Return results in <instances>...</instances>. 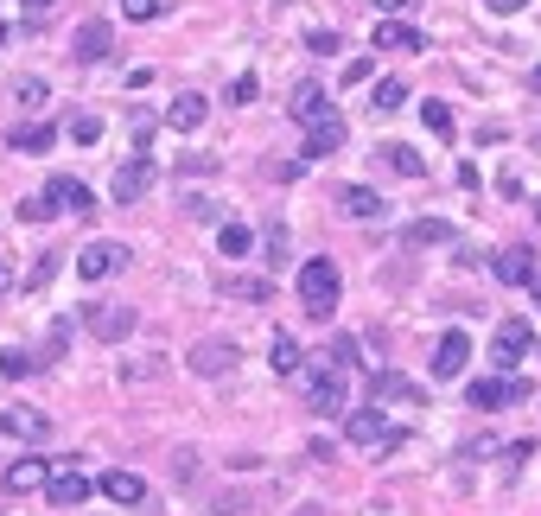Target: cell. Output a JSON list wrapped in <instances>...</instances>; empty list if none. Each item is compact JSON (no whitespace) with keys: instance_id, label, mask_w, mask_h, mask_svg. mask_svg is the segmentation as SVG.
I'll use <instances>...</instances> for the list:
<instances>
[{"instance_id":"obj_1","label":"cell","mask_w":541,"mask_h":516,"mask_svg":"<svg viewBox=\"0 0 541 516\" xmlns=\"http://www.w3.org/2000/svg\"><path fill=\"white\" fill-rule=\"evenodd\" d=\"M300 300H306L312 319L338 313V262H331V255H312V262L300 268Z\"/></svg>"},{"instance_id":"obj_2","label":"cell","mask_w":541,"mask_h":516,"mask_svg":"<svg viewBox=\"0 0 541 516\" xmlns=\"http://www.w3.org/2000/svg\"><path fill=\"white\" fill-rule=\"evenodd\" d=\"M153 179H160V160L141 147V153H128L115 172H109V204H141L153 192Z\"/></svg>"},{"instance_id":"obj_3","label":"cell","mask_w":541,"mask_h":516,"mask_svg":"<svg viewBox=\"0 0 541 516\" xmlns=\"http://www.w3.org/2000/svg\"><path fill=\"white\" fill-rule=\"evenodd\" d=\"M344 440L376 446V453H401V446H408V427H389L376 408H357V415H344Z\"/></svg>"},{"instance_id":"obj_4","label":"cell","mask_w":541,"mask_h":516,"mask_svg":"<svg viewBox=\"0 0 541 516\" xmlns=\"http://www.w3.org/2000/svg\"><path fill=\"white\" fill-rule=\"evenodd\" d=\"M306 408H312L319 421H338V415H344V364L312 370V383H306Z\"/></svg>"},{"instance_id":"obj_5","label":"cell","mask_w":541,"mask_h":516,"mask_svg":"<svg viewBox=\"0 0 541 516\" xmlns=\"http://www.w3.org/2000/svg\"><path fill=\"white\" fill-rule=\"evenodd\" d=\"M83 325H90V338L121 344L134 325H141V313H134V306H102V300H90V306H83Z\"/></svg>"},{"instance_id":"obj_6","label":"cell","mask_w":541,"mask_h":516,"mask_svg":"<svg viewBox=\"0 0 541 516\" xmlns=\"http://www.w3.org/2000/svg\"><path fill=\"white\" fill-rule=\"evenodd\" d=\"M191 370H198L204 383H211V376H230L236 370V344L230 338H198L191 344Z\"/></svg>"},{"instance_id":"obj_7","label":"cell","mask_w":541,"mask_h":516,"mask_svg":"<svg viewBox=\"0 0 541 516\" xmlns=\"http://www.w3.org/2000/svg\"><path fill=\"white\" fill-rule=\"evenodd\" d=\"M45 204H51V211H71V217H90L96 211V192L83 179H64V172H58V179L45 185Z\"/></svg>"},{"instance_id":"obj_8","label":"cell","mask_w":541,"mask_h":516,"mask_svg":"<svg viewBox=\"0 0 541 516\" xmlns=\"http://www.w3.org/2000/svg\"><path fill=\"white\" fill-rule=\"evenodd\" d=\"M491 274H497L503 287H529V281H535V249H529V243L497 249V255H491Z\"/></svg>"},{"instance_id":"obj_9","label":"cell","mask_w":541,"mask_h":516,"mask_svg":"<svg viewBox=\"0 0 541 516\" xmlns=\"http://www.w3.org/2000/svg\"><path fill=\"white\" fill-rule=\"evenodd\" d=\"M529 344H535L529 325H522V319H503V325H497V344H491V364H497V370H516V357L529 351Z\"/></svg>"},{"instance_id":"obj_10","label":"cell","mask_w":541,"mask_h":516,"mask_svg":"<svg viewBox=\"0 0 541 516\" xmlns=\"http://www.w3.org/2000/svg\"><path fill=\"white\" fill-rule=\"evenodd\" d=\"M45 478H51V459H13V466L0 472V491L26 497V491H45Z\"/></svg>"},{"instance_id":"obj_11","label":"cell","mask_w":541,"mask_h":516,"mask_svg":"<svg viewBox=\"0 0 541 516\" xmlns=\"http://www.w3.org/2000/svg\"><path fill=\"white\" fill-rule=\"evenodd\" d=\"M344 147V122H338V115H319V122H306V166L312 160H331V153H338Z\"/></svg>"},{"instance_id":"obj_12","label":"cell","mask_w":541,"mask_h":516,"mask_svg":"<svg viewBox=\"0 0 541 516\" xmlns=\"http://www.w3.org/2000/svg\"><path fill=\"white\" fill-rule=\"evenodd\" d=\"M121 268H128V249H121V243H90V249L77 255L83 281H102V274H121Z\"/></svg>"},{"instance_id":"obj_13","label":"cell","mask_w":541,"mask_h":516,"mask_svg":"<svg viewBox=\"0 0 541 516\" xmlns=\"http://www.w3.org/2000/svg\"><path fill=\"white\" fill-rule=\"evenodd\" d=\"M465 357H471V338H465V332H446V338H440V351H433V376H440V383L465 376Z\"/></svg>"},{"instance_id":"obj_14","label":"cell","mask_w":541,"mask_h":516,"mask_svg":"<svg viewBox=\"0 0 541 516\" xmlns=\"http://www.w3.org/2000/svg\"><path fill=\"white\" fill-rule=\"evenodd\" d=\"M401 243H408V249H440V243H459V230H452L446 217H421V223L401 230Z\"/></svg>"},{"instance_id":"obj_15","label":"cell","mask_w":541,"mask_h":516,"mask_svg":"<svg viewBox=\"0 0 541 516\" xmlns=\"http://www.w3.org/2000/svg\"><path fill=\"white\" fill-rule=\"evenodd\" d=\"M109 51H115L109 20H83V26H77V64H102Z\"/></svg>"},{"instance_id":"obj_16","label":"cell","mask_w":541,"mask_h":516,"mask_svg":"<svg viewBox=\"0 0 541 516\" xmlns=\"http://www.w3.org/2000/svg\"><path fill=\"white\" fill-rule=\"evenodd\" d=\"M45 491H51V504H64V510H77V504H83V497H90V478H83V472H71V466H64V472H51V478H45Z\"/></svg>"},{"instance_id":"obj_17","label":"cell","mask_w":541,"mask_h":516,"mask_svg":"<svg viewBox=\"0 0 541 516\" xmlns=\"http://www.w3.org/2000/svg\"><path fill=\"white\" fill-rule=\"evenodd\" d=\"M287 115H293V122H319V115H331V96L319 90V83H300V90H293V102H287Z\"/></svg>"},{"instance_id":"obj_18","label":"cell","mask_w":541,"mask_h":516,"mask_svg":"<svg viewBox=\"0 0 541 516\" xmlns=\"http://www.w3.org/2000/svg\"><path fill=\"white\" fill-rule=\"evenodd\" d=\"M370 45H376V51H427V39H421L414 26H401V20H382Z\"/></svg>"},{"instance_id":"obj_19","label":"cell","mask_w":541,"mask_h":516,"mask_svg":"<svg viewBox=\"0 0 541 516\" xmlns=\"http://www.w3.org/2000/svg\"><path fill=\"white\" fill-rule=\"evenodd\" d=\"M338 204H344V217H363V223H376L382 211H389V204H382V198L370 192V185H344Z\"/></svg>"},{"instance_id":"obj_20","label":"cell","mask_w":541,"mask_h":516,"mask_svg":"<svg viewBox=\"0 0 541 516\" xmlns=\"http://www.w3.org/2000/svg\"><path fill=\"white\" fill-rule=\"evenodd\" d=\"M0 421H7V434H20V440H45V434H51V415H45V408H7Z\"/></svg>"},{"instance_id":"obj_21","label":"cell","mask_w":541,"mask_h":516,"mask_svg":"<svg viewBox=\"0 0 541 516\" xmlns=\"http://www.w3.org/2000/svg\"><path fill=\"white\" fill-rule=\"evenodd\" d=\"M96 491L109 497V504H141V497H147V485H141L134 472H102V485H96Z\"/></svg>"},{"instance_id":"obj_22","label":"cell","mask_w":541,"mask_h":516,"mask_svg":"<svg viewBox=\"0 0 541 516\" xmlns=\"http://www.w3.org/2000/svg\"><path fill=\"white\" fill-rule=\"evenodd\" d=\"M204 109H211V102H204L198 90H185V96H179V102H172V109H166V122L179 128V134H191V128H204Z\"/></svg>"},{"instance_id":"obj_23","label":"cell","mask_w":541,"mask_h":516,"mask_svg":"<svg viewBox=\"0 0 541 516\" xmlns=\"http://www.w3.org/2000/svg\"><path fill=\"white\" fill-rule=\"evenodd\" d=\"M465 402L471 408H503L510 402V376H478V383L465 389Z\"/></svg>"},{"instance_id":"obj_24","label":"cell","mask_w":541,"mask_h":516,"mask_svg":"<svg viewBox=\"0 0 541 516\" xmlns=\"http://www.w3.org/2000/svg\"><path fill=\"white\" fill-rule=\"evenodd\" d=\"M382 166H389V172H401V179H427V160H421L414 147H401V141H389V147H382Z\"/></svg>"},{"instance_id":"obj_25","label":"cell","mask_w":541,"mask_h":516,"mask_svg":"<svg viewBox=\"0 0 541 516\" xmlns=\"http://www.w3.org/2000/svg\"><path fill=\"white\" fill-rule=\"evenodd\" d=\"M58 141V128H7V153H39V147H51Z\"/></svg>"},{"instance_id":"obj_26","label":"cell","mask_w":541,"mask_h":516,"mask_svg":"<svg viewBox=\"0 0 541 516\" xmlns=\"http://www.w3.org/2000/svg\"><path fill=\"white\" fill-rule=\"evenodd\" d=\"M370 109H376V115H395V109H408V83H401V77H382V83H376V102H370Z\"/></svg>"},{"instance_id":"obj_27","label":"cell","mask_w":541,"mask_h":516,"mask_svg":"<svg viewBox=\"0 0 541 516\" xmlns=\"http://www.w3.org/2000/svg\"><path fill=\"white\" fill-rule=\"evenodd\" d=\"M268 351H274L268 364L281 370V376H293V370H300V344H293V332H274V344H268Z\"/></svg>"},{"instance_id":"obj_28","label":"cell","mask_w":541,"mask_h":516,"mask_svg":"<svg viewBox=\"0 0 541 516\" xmlns=\"http://www.w3.org/2000/svg\"><path fill=\"white\" fill-rule=\"evenodd\" d=\"M261 249H268V255H261V262H268V268H287V262H293V255H287V223H268V236H261Z\"/></svg>"},{"instance_id":"obj_29","label":"cell","mask_w":541,"mask_h":516,"mask_svg":"<svg viewBox=\"0 0 541 516\" xmlns=\"http://www.w3.org/2000/svg\"><path fill=\"white\" fill-rule=\"evenodd\" d=\"M217 249H223V255H249V249H255V236H249V230H242V223H223V236H217Z\"/></svg>"},{"instance_id":"obj_30","label":"cell","mask_w":541,"mask_h":516,"mask_svg":"<svg viewBox=\"0 0 541 516\" xmlns=\"http://www.w3.org/2000/svg\"><path fill=\"white\" fill-rule=\"evenodd\" d=\"M32 370H39L32 351H0V376H32Z\"/></svg>"},{"instance_id":"obj_31","label":"cell","mask_w":541,"mask_h":516,"mask_svg":"<svg viewBox=\"0 0 541 516\" xmlns=\"http://www.w3.org/2000/svg\"><path fill=\"white\" fill-rule=\"evenodd\" d=\"M51 274H58V249H51V255H39V262H32L26 287H32V294H39V287H51Z\"/></svg>"},{"instance_id":"obj_32","label":"cell","mask_w":541,"mask_h":516,"mask_svg":"<svg viewBox=\"0 0 541 516\" xmlns=\"http://www.w3.org/2000/svg\"><path fill=\"white\" fill-rule=\"evenodd\" d=\"M421 122L433 134H452V109H446V102H421Z\"/></svg>"},{"instance_id":"obj_33","label":"cell","mask_w":541,"mask_h":516,"mask_svg":"<svg viewBox=\"0 0 541 516\" xmlns=\"http://www.w3.org/2000/svg\"><path fill=\"white\" fill-rule=\"evenodd\" d=\"M71 141L96 147V141H102V122H96V115H77V122H71Z\"/></svg>"},{"instance_id":"obj_34","label":"cell","mask_w":541,"mask_h":516,"mask_svg":"<svg viewBox=\"0 0 541 516\" xmlns=\"http://www.w3.org/2000/svg\"><path fill=\"white\" fill-rule=\"evenodd\" d=\"M13 96H20L26 109H39V102H45V83H39V77H20V83H13Z\"/></svg>"},{"instance_id":"obj_35","label":"cell","mask_w":541,"mask_h":516,"mask_svg":"<svg viewBox=\"0 0 541 516\" xmlns=\"http://www.w3.org/2000/svg\"><path fill=\"white\" fill-rule=\"evenodd\" d=\"M230 294H242V300H261V306H268V294H274V287H268V281H230Z\"/></svg>"},{"instance_id":"obj_36","label":"cell","mask_w":541,"mask_h":516,"mask_svg":"<svg viewBox=\"0 0 541 516\" xmlns=\"http://www.w3.org/2000/svg\"><path fill=\"white\" fill-rule=\"evenodd\" d=\"M20 217H26V223H45V217H58V211H51L45 192H39V198H26V204H20Z\"/></svg>"},{"instance_id":"obj_37","label":"cell","mask_w":541,"mask_h":516,"mask_svg":"<svg viewBox=\"0 0 541 516\" xmlns=\"http://www.w3.org/2000/svg\"><path fill=\"white\" fill-rule=\"evenodd\" d=\"M306 51H312V58H331V51H338V32H312Z\"/></svg>"},{"instance_id":"obj_38","label":"cell","mask_w":541,"mask_h":516,"mask_svg":"<svg viewBox=\"0 0 541 516\" xmlns=\"http://www.w3.org/2000/svg\"><path fill=\"white\" fill-rule=\"evenodd\" d=\"M370 71H376V64H370V51H363V58H351V64H344V83H351V90H357V83L370 77Z\"/></svg>"},{"instance_id":"obj_39","label":"cell","mask_w":541,"mask_h":516,"mask_svg":"<svg viewBox=\"0 0 541 516\" xmlns=\"http://www.w3.org/2000/svg\"><path fill=\"white\" fill-rule=\"evenodd\" d=\"M121 13H128V20H153V13H160V0H121Z\"/></svg>"},{"instance_id":"obj_40","label":"cell","mask_w":541,"mask_h":516,"mask_svg":"<svg viewBox=\"0 0 541 516\" xmlns=\"http://www.w3.org/2000/svg\"><path fill=\"white\" fill-rule=\"evenodd\" d=\"M230 102H255V77H236L230 83Z\"/></svg>"},{"instance_id":"obj_41","label":"cell","mask_w":541,"mask_h":516,"mask_svg":"<svg viewBox=\"0 0 541 516\" xmlns=\"http://www.w3.org/2000/svg\"><path fill=\"white\" fill-rule=\"evenodd\" d=\"M484 7H491V13H522L529 0H484Z\"/></svg>"},{"instance_id":"obj_42","label":"cell","mask_w":541,"mask_h":516,"mask_svg":"<svg viewBox=\"0 0 541 516\" xmlns=\"http://www.w3.org/2000/svg\"><path fill=\"white\" fill-rule=\"evenodd\" d=\"M51 13V0H26V20H45Z\"/></svg>"},{"instance_id":"obj_43","label":"cell","mask_w":541,"mask_h":516,"mask_svg":"<svg viewBox=\"0 0 541 516\" xmlns=\"http://www.w3.org/2000/svg\"><path fill=\"white\" fill-rule=\"evenodd\" d=\"M0 294H13V268L7 262H0Z\"/></svg>"},{"instance_id":"obj_44","label":"cell","mask_w":541,"mask_h":516,"mask_svg":"<svg viewBox=\"0 0 541 516\" xmlns=\"http://www.w3.org/2000/svg\"><path fill=\"white\" fill-rule=\"evenodd\" d=\"M529 294H535V306H541V268H535V281H529Z\"/></svg>"},{"instance_id":"obj_45","label":"cell","mask_w":541,"mask_h":516,"mask_svg":"<svg viewBox=\"0 0 541 516\" xmlns=\"http://www.w3.org/2000/svg\"><path fill=\"white\" fill-rule=\"evenodd\" d=\"M376 7H382V13H395V7H408V0H376Z\"/></svg>"},{"instance_id":"obj_46","label":"cell","mask_w":541,"mask_h":516,"mask_svg":"<svg viewBox=\"0 0 541 516\" xmlns=\"http://www.w3.org/2000/svg\"><path fill=\"white\" fill-rule=\"evenodd\" d=\"M293 516H319V510H293Z\"/></svg>"},{"instance_id":"obj_47","label":"cell","mask_w":541,"mask_h":516,"mask_svg":"<svg viewBox=\"0 0 541 516\" xmlns=\"http://www.w3.org/2000/svg\"><path fill=\"white\" fill-rule=\"evenodd\" d=\"M529 83H535V90H541V71H535V77H529Z\"/></svg>"},{"instance_id":"obj_48","label":"cell","mask_w":541,"mask_h":516,"mask_svg":"<svg viewBox=\"0 0 541 516\" xmlns=\"http://www.w3.org/2000/svg\"><path fill=\"white\" fill-rule=\"evenodd\" d=\"M535 223H541V198H535Z\"/></svg>"},{"instance_id":"obj_49","label":"cell","mask_w":541,"mask_h":516,"mask_svg":"<svg viewBox=\"0 0 541 516\" xmlns=\"http://www.w3.org/2000/svg\"><path fill=\"white\" fill-rule=\"evenodd\" d=\"M0 45H7V26H0Z\"/></svg>"}]
</instances>
